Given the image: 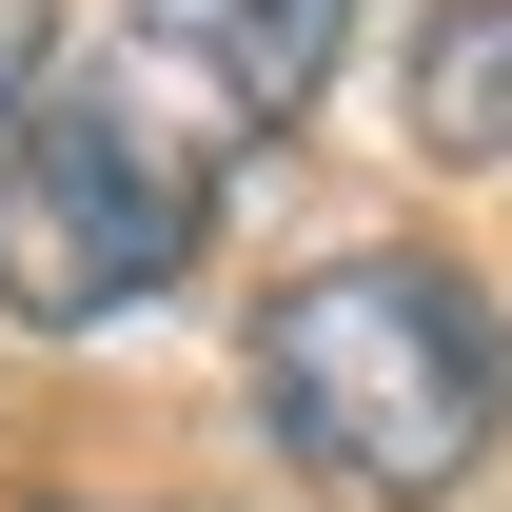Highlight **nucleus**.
Instances as JSON below:
<instances>
[{
  "mask_svg": "<svg viewBox=\"0 0 512 512\" xmlns=\"http://www.w3.org/2000/svg\"><path fill=\"white\" fill-rule=\"evenodd\" d=\"M217 158H237V119L158 40L99 60V79H40L20 138H0V316L20 335H99L138 296H178L197 237H217Z\"/></svg>",
  "mask_w": 512,
  "mask_h": 512,
  "instance_id": "f257e3e1",
  "label": "nucleus"
},
{
  "mask_svg": "<svg viewBox=\"0 0 512 512\" xmlns=\"http://www.w3.org/2000/svg\"><path fill=\"white\" fill-rule=\"evenodd\" d=\"M256 414L335 493H453L512 434V335L453 256H335L256 316Z\"/></svg>",
  "mask_w": 512,
  "mask_h": 512,
  "instance_id": "f03ea898",
  "label": "nucleus"
},
{
  "mask_svg": "<svg viewBox=\"0 0 512 512\" xmlns=\"http://www.w3.org/2000/svg\"><path fill=\"white\" fill-rule=\"evenodd\" d=\"M335 40H355V0H158V60H178L237 138L296 119V99L335 79Z\"/></svg>",
  "mask_w": 512,
  "mask_h": 512,
  "instance_id": "7ed1b4c3",
  "label": "nucleus"
},
{
  "mask_svg": "<svg viewBox=\"0 0 512 512\" xmlns=\"http://www.w3.org/2000/svg\"><path fill=\"white\" fill-rule=\"evenodd\" d=\"M414 138H434V158H512V0H434V40H414Z\"/></svg>",
  "mask_w": 512,
  "mask_h": 512,
  "instance_id": "20e7f679",
  "label": "nucleus"
},
{
  "mask_svg": "<svg viewBox=\"0 0 512 512\" xmlns=\"http://www.w3.org/2000/svg\"><path fill=\"white\" fill-rule=\"evenodd\" d=\"M60 79V0H0V138H20V99Z\"/></svg>",
  "mask_w": 512,
  "mask_h": 512,
  "instance_id": "39448f33",
  "label": "nucleus"
}]
</instances>
